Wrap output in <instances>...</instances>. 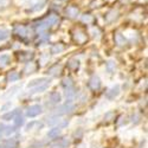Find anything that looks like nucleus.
<instances>
[{"label":"nucleus","instance_id":"473e14b6","mask_svg":"<svg viewBox=\"0 0 148 148\" xmlns=\"http://www.w3.org/2000/svg\"><path fill=\"white\" fill-rule=\"evenodd\" d=\"M92 36L94 38H100V31H98V29H92Z\"/></svg>","mask_w":148,"mask_h":148},{"label":"nucleus","instance_id":"f3484780","mask_svg":"<svg viewBox=\"0 0 148 148\" xmlns=\"http://www.w3.org/2000/svg\"><path fill=\"white\" fill-rule=\"evenodd\" d=\"M63 51H64L63 44H55V45L51 47V52H52L53 55H58V53L63 52Z\"/></svg>","mask_w":148,"mask_h":148},{"label":"nucleus","instance_id":"aec40b11","mask_svg":"<svg viewBox=\"0 0 148 148\" xmlns=\"http://www.w3.org/2000/svg\"><path fill=\"white\" fill-rule=\"evenodd\" d=\"M115 68H116V65H115V62H114V60H108V62H107L106 69H107V71H108L109 73H113L114 70H115Z\"/></svg>","mask_w":148,"mask_h":148},{"label":"nucleus","instance_id":"9d476101","mask_svg":"<svg viewBox=\"0 0 148 148\" xmlns=\"http://www.w3.org/2000/svg\"><path fill=\"white\" fill-rule=\"evenodd\" d=\"M18 145H19V142H18V140L17 139H14V138H11V139H8L5 143H4V148H18Z\"/></svg>","mask_w":148,"mask_h":148},{"label":"nucleus","instance_id":"a878e982","mask_svg":"<svg viewBox=\"0 0 148 148\" xmlns=\"http://www.w3.org/2000/svg\"><path fill=\"white\" fill-rule=\"evenodd\" d=\"M23 125H24V117L20 116V115L16 116V117H14V127L17 128V127H20V126H23Z\"/></svg>","mask_w":148,"mask_h":148},{"label":"nucleus","instance_id":"ddd939ff","mask_svg":"<svg viewBox=\"0 0 148 148\" xmlns=\"http://www.w3.org/2000/svg\"><path fill=\"white\" fill-rule=\"evenodd\" d=\"M14 32L16 34L20 36V37H26L27 36V29L25 26H23V25H18L14 27Z\"/></svg>","mask_w":148,"mask_h":148},{"label":"nucleus","instance_id":"9b49d317","mask_svg":"<svg viewBox=\"0 0 148 148\" xmlns=\"http://www.w3.org/2000/svg\"><path fill=\"white\" fill-rule=\"evenodd\" d=\"M78 8L77 7H75V6H69L68 8H66V16L68 17H70V18H76L77 16H78Z\"/></svg>","mask_w":148,"mask_h":148},{"label":"nucleus","instance_id":"6ab92c4d","mask_svg":"<svg viewBox=\"0 0 148 148\" xmlns=\"http://www.w3.org/2000/svg\"><path fill=\"white\" fill-rule=\"evenodd\" d=\"M60 69H62V66L59 65V64H55L53 66H51L50 69H49V75H52V76H56V75H58V73L60 72Z\"/></svg>","mask_w":148,"mask_h":148},{"label":"nucleus","instance_id":"4c0bfd02","mask_svg":"<svg viewBox=\"0 0 148 148\" xmlns=\"http://www.w3.org/2000/svg\"><path fill=\"white\" fill-rule=\"evenodd\" d=\"M46 59H49V53L47 55H44L43 57H42V64H45V60Z\"/></svg>","mask_w":148,"mask_h":148},{"label":"nucleus","instance_id":"a211bd4d","mask_svg":"<svg viewBox=\"0 0 148 148\" xmlns=\"http://www.w3.org/2000/svg\"><path fill=\"white\" fill-rule=\"evenodd\" d=\"M85 39H87V36L84 34V32L82 31H76L75 32V40L78 43H83Z\"/></svg>","mask_w":148,"mask_h":148},{"label":"nucleus","instance_id":"c9c22d12","mask_svg":"<svg viewBox=\"0 0 148 148\" xmlns=\"http://www.w3.org/2000/svg\"><path fill=\"white\" fill-rule=\"evenodd\" d=\"M8 4V0H0V7H5Z\"/></svg>","mask_w":148,"mask_h":148},{"label":"nucleus","instance_id":"0eeeda50","mask_svg":"<svg viewBox=\"0 0 148 148\" xmlns=\"http://www.w3.org/2000/svg\"><path fill=\"white\" fill-rule=\"evenodd\" d=\"M20 114V109H14V110H12V112L3 115V120L5 121H10V120H13L16 116H18Z\"/></svg>","mask_w":148,"mask_h":148},{"label":"nucleus","instance_id":"393cba45","mask_svg":"<svg viewBox=\"0 0 148 148\" xmlns=\"http://www.w3.org/2000/svg\"><path fill=\"white\" fill-rule=\"evenodd\" d=\"M63 87H64V89H66V88H72V87H73L72 79H71L70 77H66V78L63 79Z\"/></svg>","mask_w":148,"mask_h":148},{"label":"nucleus","instance_id":"f257e3e1","mask_svg":"<svg viewBox=\"0 0 148 148\" xmlns=\"http://www.w3.org/2000/svg\"><path fill=\"white\" fill-rule=\"evenodd\" d=\"M57 21H58V17L55 16V14H51L47 19H45L44 21L39 23L38 25H37V30H38V32H44V31L47 30L49 27L53 26Z\"/></svg>","mask_w":148,"mask_h":148},{"label":"nucleus","instance_id":"423d86ee","mask_svg":"<svg viewBox=\"0 0 148 148\" xmlns=\"http://www.w3.org/2000/svg\"><path fill=\"white\" fill-rule=\"evenodd\" d=\"M18 90H20V87H19V85H14V87H12L11 89H8V90L4 94L3 98H4V100H10L11 97H13V96L18 92Z\"/></svg>","mask_w":148,"mask_h":148},{"label":"nucleus","instance_id":"412c9836","mask_svg":"<svg viewBox=\"0 0 148 148\" xmlns=\"http://www.w3.org/2000/svg\"><path fill=\"white\" fill-rule=\"evenodd\" d=\"M7 79H8V82H16V81H18L19 79V73L16 72V71L10 72L8 76H7Z\"/></svg>","mask_w":148,"mask_h":148},{"label":"nucleus","instance_id":"5701e85b","mask_svg":"<svg viewBox=\"0 0 148 148\" xmlns=\"http://www.w3.org/2000/svg\"><path fill=\"white\" fill-rule=\"evenodd\" d=\"M8 36H10V31H8V30H6V29H0V42L7 39Z\"/></svg>","mask_w":148,"mask_h":148},{"label":"nucleus","instance_id":"1a4fd4ad","mask_svg":"<svg viewBox=\"0 0 148 148\" xmlns=\"http://www.w3.org/2000/svg\"><path fill=\"white\" fill-rule=\"evenodd\" d=\"M60 135V127H55L47 132V138L49 139H56Z\"/></svg>","mask_w":148,"mask_h":148},{"label":"nucleus","instance_id":"c85d7f7f","mask_svg":"<svg viewBox=\"0 0 148 148\" xmlns=\"http://www.w3.org/2000/svg\"><path fill=\"white\" fill-rule=\"evenodd\" d=\"M73 95H75V89H73V87L65 89V96L68 97V100H71V97H72Z\"/></svg>","mask_w":148,"mask_h":148},{"label":"nucleus","instance_id":"2f4dec72","mask_svg":"<svg viewBox=\"0 0 148 148\" xmlns=\"http://www.w3.org/2000/svg\"><path fill=\"white\" fill-rule=\"evenodd\" d=\"M60 122V120L58 119V117H55V119H51V121H47V123L50 126H52V125H56V123H59Z\"/></svg>","mask_w":148,"mask_h":148},{"label":"nucleus","instance_id":"cd10ccee","mask_svg":"<svg viewBox=\"0 0 148 148\" xmlns=\"http://www.w3.org/2000/svg\"><path fill=\"white\" fill-rule=\"evenodd\" d=\"M81 20L83 21V23H87V24H90L91 21H92V17L90 16V14H83V16H81Z\"/></svg>","mask_w":148,"mask_h":148},{"label":"nucleus","instance_id":"f03ea898","mask_svg":"<svg viewBox=\"0 0 148 148\" xmlns=\"http://www.w3.org/2000/svg\"><path fill=\"white\" fill-rule=\"evenodd\" d=\"M43 113V109L39 104H33V106H30L26 110V116L27 117H36L38 116L39 114Z\"/></svg>","mask_w":148,"mask_h":148},{"label":"nucleus","instance_id":"2eb2a0df","mask_svg":"<svg viewBox=\"0 0 148 148\" xmlns=\"http://www.w3.org/2000/svg\"><path fill=\"white\" fill-rule=\"evenodd\" d=\"M115 42H116V44H117L119 46H123V45L126 44L125 36H123L122 33H120V32H117V33L115 34Z\"/></svg>","mask_w":148,"mask_h":148},{"label":"nucleus","instance_id":"b1692460","mask_svg":"<svg viewBox=\"0 0 148 148\" xmlns=\"http://www.w3.org/2000/svg\"><path fill=\"white\" fill-rule=\"evenodd\" d=\"M45 5V0H40V1H38V3H36V5L30 10L31 12H34V11H38V10H42L43 8V6Z\"/></svg>","mask_w":148,"mask_h":148},{"label":"nucleus","instance_id":"dca6fc26","mask_svg":"<svg viewBox=\"0 0 148 148\" xmlns=\"http://www.w3.org/2000/svg\"><path fill=\"white\" fill-rule=\"evenodd\" d=\"M10 63V56L4 53V55H0V68H5L6 65H8Z\"/></svg>","mask_w":148,"mask_h":148},{"label":"nucleus","instance_id":"20e7f679","mask_svg":"<svg viewBox=\"0 0 148 148\" xmlns=\"http://www.w3.org/2000/svg\"><path fill=\"white\" fill-rule=\"evenodd\" d=\"M119 95H120V85L116 84V85H114V87H112L108 90L106 97L108 98V100H114V98L117 97Z\"/></svg>","mask_w":148,"mask_h":148},{"label":"nucleus","instance_id":"4468645a","mask_svg":"<svg viewBox=\"0 0 148 148\" xmlns=\"http://www.w3.org/2000/svg\"><path fill=\"white\" fill-rule=\"evenodd\" d=\"M117 16H119V11L117 10H112V11H109L107 13L106 19H107V21H113V20H115L117 18Z\"/></svg>","mask_w":148,"mask_h":148},{"label":"nucleus","instance_id":"7ed1b4c3","mask_svg":"<svg viewBox=\"0 0 148 148\" xmlns=\"http://www.w3.org/2000/svg\"><path fill=\"white\" fill-rule=\"evenodd\" d=\"M46 82H50V79H49L47 77H40V78H36V79H32L31 82L27 83V88L29 89H33V88H37L39 87V85L46 83Z\"/></svg>","mask_w":148,"mask_h":148},{"label":"nucleus","instance_id":"f8f14e48","mask_svg":"<svg viewBox=\"0 0 148 148\" xmlns=\"http://www.w3.org/2000/svg\"><path fill=\"white\" fill-rule=\"evenodd\" d=\"M60 101H62V95L59 92H57V91L51 92V95H50V102L52 104H58V103H60Z\"/></svg>","mask_w":148,"mask_h":148},{"label":"nucleus","instance_id":"ea45409f","mask_svg":"<svg viewBox=\"0 0 148 148\" xmlns=\"http://www.w3.org/2000/svg\"><path fill=\"white\" fill-rule=\"evenodd\" d=\"M62 1H63V0H62Z\"/></svg>","mask_w":148,"mask_h":148},{"label":"nucleus","instance_id":"72a5a7b5","mask_svg":"<svg viewBox=\"0 0 148 148\" xmlns=\"http://www.w3.org/2000/svg\"><path fill=\"white\" fill-rule=\"evenodd\" d=\"M133 120H132V122L133 123H135V125H136V123H139V121H140V116L138 115V114H135V115H133V117H132Z\"/></svg>","mask_w":148,"mask_h":148},{"label":"nucleus","instance_id":"4be33fe9","mask_svg":"<svg viewBox=\"0 0 148 148\" xmlns=\"http://www.w3.org/2000/svg\"><path fill=\"white\" fill-rule=\"evenodd\" d=\"M36 70V65H34V63H29L26 64V66H25V69H24V72L25 73H32L33 71Z\"/></svg>","mask_w":148,"mask_h":148},{"label":"nucleus","instance_id":"bb28decb","mask_svg":"<svg viewBox=\"0 0 148 148\" xmlns=\"http://www.w3.org/2000/svg\"><path fill=\"white\" fill-rule=\"evenodd\" d=\"M69 66H70L71 69H73V70H76V69H78V66H79V62H78L77 59H71V60L69 62Z\"/></svg>","mask_w":148,"mask_h":148},{"label":"nucleus","instance_id":"58836bf2","mask_svg":"<svg viewBox=\"0 0 148 148\" xmlns=\"http://www.w3.org/2000/svg\"><path fill=\"white\" fill-rule=\"evenodd\" d=\"M0 148H4V147H3V146H0Z\"/></svg>","mask_w":148,"mask_h":148},{"label":"nucleus","instance_id":"f704fd0d","mask_svg":"<svg viewBox=\"0 0 148 148\" xmlns=\"http://www.w3.org/2000/svg\"><path fill=\"white\" fill-rule=\"evenodd\" d=\"M8 108H11V102H7L6 104H4V106L1 107V112H6Z\"/></svg>","mask_w":148,"mask_h":148},{"label":"nucleus","instance_id":"7c9ffc66","mask_svg":"<svg viewBox=\"0 0 148 148\" xmlns=\"http://www.w3.org/2000/svg\"><path fill=\"white\" fill-rule=\"evenodd\" d=\"M113 116H114V113L113 112H108L106 115H104V120H107V121H110L113 119Z\"/></svg>","mask_w":148,"mask_h":148},{"label":"nucleus","instance_id":"c756f323","mask_svg":"<svg viewBox=\"0 0 148 148\" xmlns=\"http://www.w3.org/2000/svg\"><path fill=\"white\" fill-rule=\"evenodd\" d=\"M14 132H16V127H5V129H4V134L6 136H10V135L13 134Z\"/></svg>","mask_w":148,"mask_h":148},{"label":"nucleus","instance_id":"6e6552de","mask_svg":"<svg viewBox=\"0 0 148 148\" xmlns=\"http://www.w3.org/2000/svg\"><path fill=\"white\" fill-rule=\"evenodd\" d=\"M50 85V82H46V83H44V84H42V85H39V87H37V88H33L29 94L30 95H33V94H38V92H43V91H45L46 89H47V87Z\"/></svg>","mask_w":148,"mask_h":148},{"label":"nucleus","instance_id":"e433bc0d","mask_svg":"<svg viewBox=\"0 0 148 148\" xmlns=\"http://www.w3.org/2000/svg\"><path fill=\"white\" fill-rule=\"evenodd\" d=\"M95 5H102V0H96L91 4V7H95Z\"/></svg>","mask_w":148,"mask_h":148},{"label":"nucleus","instance_id":"39448f33","mask_svg":"<svg viewBox=\"0 0 148 148\" xmlns=\"http://www.w3.org/2000/svg\"><path fill=\"white\" fill-rule=\"evenodd\" d=\"M89 87L92 89V90H97V89H100V87H101V79H100V77L98 76H96V75H94L90 79H89Z\"/></svg>","mask_w":148,"mask_h":148}]
</instances>
